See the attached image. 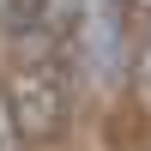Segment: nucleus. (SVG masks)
Here are the masks:
<instances>
[{"label":"nucleus","instance_id":"nucleus-2","mask_svg":"<svg viewBox=\"0 0 151 151\" xmlns=\"http://www.w3.org/2000/svg\"><path fill=\"white\" fill-rule=\"evenodd\" d=\"M18 145H24V133H18V115H12L6 85H0V151H18Z\"/></svg>","mask_w":151,"mask_h":151},{"label":"nucleus","instance_id":"nucleus-5","mask_svg":"<svg viewBox=\"0 0 151 151\" xmlns=\"http://www.w3.org/2000/svg\"><path fill=\"white\" fill-rule=\"evenodd\" d=\"M121 6H127V12H133V0H121Z\"/></svg>","mask_w":151,"mask_h":151},{"label":"nucleus","instance_id":"nucleus-4","mask_svg":"<svg viewBox=\"0 0 151 151\" xmlns=\"http://www.w3.org/2000/svg\"><path fill=\"white\" fill-rule=\"evenodd\" d=\"M133 18H151V0H133Z\"/></svg>","mask_w":151,"mask_h":151},{"label":"nucleus","instance_id":"nucleus-1","mask_svg":"<svg viewBox=\"0 0 151 151\" xmlns=\"http://www.w3.org/2000/svg\"><path fill=\"white\" fill-rule=\"evenodd\" d=\"M6 97H12V115H18V133L30 145H48L60 139V127H67V67H60V55H30L18 73L6 79Z\"/></svg>","mask_w":151,"mask_h":151},{"label":"nucleus","instance_id":"nucleus-3","mask_svg":"<svg viewBox=\"0 0 151 151\" xmlns=\"http://www.w3.org/2000/svg\"><path fill=\"white\" fill-rule=\"evenodd\" d=\"M133 91H139V103L151 109V36L139 42V55H133Z\"/></svg>","mask_w":151,"mask_h":151}]
</instances>
